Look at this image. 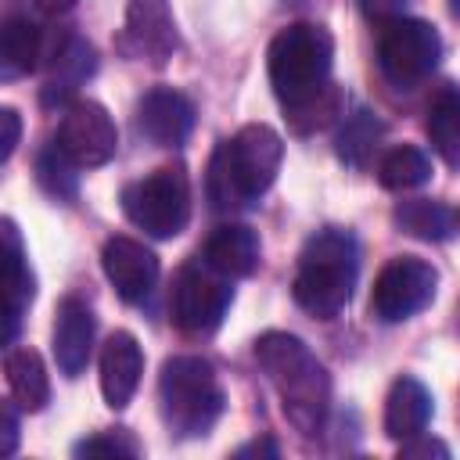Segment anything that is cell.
Masks as SVG:
<instances>
[{
  "mask_svg": "<svg viewBox=\"0 0 460 460\" xmlns=\"http://www.w3.org/2000/svg\"><path fill=\"white\" fill-rule=\"evenodd\" d=\"M255 363L280 395V410L298 435H316L331 410V374L298 334L266 331L255 338Z\"/></svg>",
  "mask_w": 460,
  "mask_h": 460,
  "instance_id": "6da1fadb",
  "label": "cell"
},
{
  "mask_svg": "<svg viewBox=\"0 0 460 460\" xmlns=\"http://www.w3.org/2000/svg\"><path fill=\"white\" fill-rule=\"evenodd\" d=\"M359 277V244L349 230L341 226H323L316 230L302 252H298V270L291 280V295L298 309H305L316 320H334L352 298Z\"/></svg>",
  "mask_w": 460,
  "mask_h": 460,
  "instance_id": "7a4b0ae2",
  "label": "cell"
},
{
  "mask_svg": "<svg viewBox=\"0 0 460 460\" xmlns=\"http://www.w3.org/2000/svg\"><path fill=\"white\" fill-rule=\"evenodd\" d=\"M158 402H162V420L172 435L198 438L212 431L226 395L208 359L172 356L162 363V374H158Z\"/></svg>",
  "mask_w": 460,
  "mask_h": 460,
  "instance_id": "3957f363",
  "label": "cell"
},
{
  "mask_svg": "<svg viewBox=\"0 0 460 460\" xmlns=\"http://www.w3.org/2000/svg\"><path fill=\"white\" fill-rule=\"evenodd\" d=\"M334 65V36L316 22H295L280 29L270 43L266 68L273 93L288 104H298L327 86Z\"/></svg>",
  "mask_w": 460,
  "mask_h": 460,
  "instance_id": "277c9868",
  "label": "cell"
},
{
  "mask_svg": "<svg viewBox=\"0 0 460 460\" xmlns=\"http://www.w3.org/2000/svg\"><path fill=\"white\" fill-rule=\"evenodd\" d=\"M122 212L144 234L169 241L190 223V180L180 162L158 165L151 176L129 183L122 190Z\"/></svg>",
  "mask_w": 460,
  "mask_h": 460,
  "instance_id": "5b68a950",
  "label": "cell"
},
{
  "mask_svg": "<svg viewBox=\"0 0 460 460\" xmlns=\"http://www.w3.org/2000/svg\"><path fill=\"white\" fill-rule=\"evenodd\" d=\"M230 302H234L230 277H223L208 262L198 259V262H187L176 270L172 295H169V313H172L176 331H183L190 338L212 334L223 323Z\"/></svg>",
  "mask_w": 460,
  "mask_h": 460,
  "instance_id": "8992f818",
  "label": "cell"
},
{
  "mask_svg": "<svg viewBox=\"0 0 460 460\" xmlns=\"http://www.w3.org/2000/svg\"><path fill=\"white\" fill-rule=\"evenodd\" d=\"M438 58H442V40L431 22L406 18V14L381 22L377 65L395 86H417L435 72Z\"/></svg>",
  "mask_w": 460,
  "mask_h": 460,
  "instance_id": "52a82bcc",
  "label": "cell"
},
{
  "mask_svg": "<svg viewBox=\"0 0 460 460\" xmlns=\"http://www.w3.org/2000/svg\"><path fill=\"white\" fill-rule=\"evenodd\" d=\"M219 155H223L230 183H234V190L244 205V201L262 198L273 187V180L280 172V162H284V140L273 126L248 122L226 144H219Z\"/></svg>",
  "mask_w": 460,
  "mask_h": 460,
  "instance_id": "ba28073f",
  "label": "cell"
},
{
  "mask_svg": "<svg viewBox=\"0 0 460 460\" xmlns=\"http://www.w3.org/2000/svg\"><path fill=\"white\" fill-rule=\"evenodd\" d=\"M438 291V270L428 259L417 255H395L381 266L374 291H370V313L381 323H402L424 305H431Z\"/></svg>",
  "mask_w": 460,
  "mask_h": 460,
  "instance_id": "9c48e42d",
  "label": "cell"
},
{
  "mask_svg": "<svg viewBox=\"0 0 460 460\" xmlns=\"http://www.w3.org/2000/svg\"><path fill=\"white\" fill-rule=\"evenodd\" d=\"M54 144L61 147V155L79 165V169H97L104 162L115 158V147H119V129L108 115L104 104L90 101V97H79L65 108L61 122H58V137Z\"/></svg>",
  "mask_w": 460,
  "mask_h": 460,
  "instance_id": "30bf717a",
  "label": "cell"
},
{
  "mask_svg": "<svg viewBox=\"0 0 460 460\" xmlns=\"http://www.w3.org/2000/svg\"><path fill=\"white\" fill-rule=\"evenodd\" d=\"M115 43L126 58L165 65L176 50V25L169 14V0H126V22Z\"/></svg>",
  "mask_w": 460,
  "mask_h": 460,
  "instance_id": "8fae6325",
  "label": "cell"
},
{
  "mask_svg": "<svg viewBox=\"0 0 460 460\" xmlns=\"http://www.w3.org/2000/svg\"><path fill=\"white\" fill-rule=\"evenodd\" d=\"M101 266L122 302H144L158 284V255L144 241L126 234H115L104 241Z\"/></svg>",
  "mask_w": 460,
  "mask_h": 460,
  "instance_id": "7c38bea8",
  "label": "cell"
},
{
  "mask_svg": "<svg viewBox=\"0 0 460 460\" xmlns=\"http://www.w3.org/2000/svg\"><path fill=\"white\" fill-rule=\"evenodd\" d=\"M137 129L158 147H180L194 129V104L172 86H155L137 104Z\"/></svg>",
  "mask_w": 460,
  "mask_h": 460,
  "instance_id": "4fadbf2b",
  "label": "cell"
},
{
  "mask_svg": "<svg viewBox=\"0 0 460 460\" xmlns=\"http://www.w3.org/2000/svg\"><path fill=\"white\" fill-rule=\"evenodd\" d=\"M93 334H97L93 309L75 295L61 298L54 313V363L65 377H79L86 370L93 352Z\"/></svg>",
  "mask_w": 460,
  "mask_h": 460,
  "instance_id": "5bb4252c",
  "label": "cell"
},
{
  "mask_svg": "<svg viewBox=\"0 0 460 460\" xmlns=\"http://www.w3.org/2000/svg\"><path fill=\"white\" fill-rule=\"evenodd\" d=\"M101 395L111 410H126L137 385H140V374H144V352H140V341L129 334V331H115L104 349H101Z\"/></svg>",
  "mask_w": 460,
  "mask_h": 460,
  "instance_id": "9a60e30c",
  "label": "cell"
},
{
  "mask_svg": "<svg viewBox=\"0 0 460 460\" xmlns=\"http://www.w3.org/2000/svg\"><path fill=\"white\" fill-rule=\"evenodd\" d=\"M205 262L212 270H219L223 277L237 280V277H252L259 270L262 259V241L248 223H223L208 234L205 241Z\"/></svg>",
  "mask_w": 460,
  "mask_h": 460,
  "instance_id": "2e32d148",
  "label": "cell"
},
{
  "mask_svg": "<svg viewBox=\"0 0 460 460\" xmlns=\"http://www.w3.org/2000/svg\"><path fill=\"white\" fill-rule=\"evenodd\" d=\"M4 338L14 341L18 334V320L22 313L29 309L32 295H36V277L25 262V252H22V237H18V226L14 219H4Z\"/></svg>",
  "mask_w": 460,
  "mask_h": 460,
  "instance_id": "e0dca14e",
  "label": "cell"
},
{
  "mask_svg": "<svg viewBox=\"0 0 460 460\" xmlns=\"http://www.w3.org/2000/svg\"><path fill=\"white\" fill-rule=\"evenodd\" d=\"M431 420V392L417 377H399L385 399V435L406 442L420 435Z\"/></svg>",
  "mask_w": 460,
  "mask_h": 460,
  "instance_id": "ac0fdd59",
  "label": "cell"
},
{
  "mask_svg": "<svg viewBox=\"0 0 460 460\" xmlns=\"http://www.w3.org/2000/svg\"><path fill=\"white\" fill-rule=\"evenodd\" d=\"M93 68H97V50L83 36H65L50 54V79L43 90V104L65 101L83 79L93 75Z\"/></svg>",
  "mask_w": 460,
  "mask_h": 460,
  "instance_id": "d6986e66",
  "label": "cell"
},
{
  "mask_svg": "<svg viewBox=\"0 0 460 460\" xmlns=\"http://www.w3.org/2000/svg\"><path fill=\"white\" fill-rule=\"evenodd\" d=\"M4 374H7V388L14 395V402L29 413L43 410L50 399V377L43 367V356L36 349H11L4 359Z\"/></svg>",
  "mask_w": 460,
  "mask_h": 460,
  "instance_id": "ffe728a7",
  "label": "cell"
},
{
  "mask_svg": "<svg viewBox=\"0 0 460 460\" xmlns=\"http://www.w3.org/2000/svg\"><path fill=\"white\" fill-rule=\"evenodd\" d=\"M428 137L438 158L460 169V86H442L428 104Z\"/></svg>",
  "mask_w": 460,
  "mask_h": 460,
  "instance_id": "44dd1931",
  "label": "cell"
},
{
  "mask_svg": "<svg viewBox=\"0 0 460 460\" xmlns=\"http://www.w3.org/2000/svg\"><path fill=\"white\" fill-rule=\"evenodd\" d=\"M43 58V32L29 18H7L0 32V65L4 79L29 75Z\"/></svg>",
  "mask_w": 460,
  "mask_h": 460,
  "instance_id": "7402d4cb",
  "label": "cell"
},
{
  "mask_svg": "<svg viewBox=\"0 0 460 460\" xmlns=\"http://www.w3.org/2000/svg\"><path fill=\"white\" fill-rule=\"evenodd\" d=\"M392 219H395V226L402 234L420 237V241H446L453 234V226H456V216L442 201H428V198L395 205Z\"/></svg>",
  "mask_w": 460,
  "mask_h": 460,
  "instance_id": "603a6c76",
  "label": "cell"
},
{
  "mask_svg": "<svg viewBox=\"0 0 460 460\" xmlns=\"http://www.w3.org/2000/svg\"><path fill=\"white\" fill-rule=\"evenodd\" d=\"M377 180L388 190H417L431 180V158L413 144H399L381 158Z\"/></svg>",
  "mask_w": 460,
  "mask_h": 460,
  "instance_id": "cb8c5ba5",
  "label": "cell"
},
{
  "mask_svg": "<svg viewBox=\"0 0 460 460\" xmlns=\"http://www.w3.org/2000/svg\"><path fill=\"white\" fill-rule=\"evenodd\" d=\"M381 133H385V126H381L367 108L352 111V115L341 122V129H338V158L349 162V165H356V169H367L370 155L377 151Z\"/></svg>",
  "mask_w": 460,
  "mask_h": 460,
  "instance_id": "d4e9b609",
  "label": "cell"
},
{
  "mask_svg": "<svg viewBox=\"0 0 460 460\" xmlns=\"http://www.w3.org/2000/svg\"><path fill=\"white\" fill-rule=\"evenodd\" d=\"M36 183L43 187V194L47 198H54V201H75V194H79V180H75V172H72V162L61 155V147L54 144V147H43L40 155H36Z\"/></svg>",
  "mask_w": 460,
  "mask_h": 460,
  "instance_id": "484cf974",
  "label": "cell"
},
{
  "mask_svg": "<svg viewBox=\"0 0 460 460\" xmlns=\"http://www.w3.org/2000/svg\"><path fill=\"white\" fill-rule=\"evenodd\" d=\"M334 115H341V90L334 83H327L320 93L298 101V104H288V122L295 133H313V129H323Z\"/></svg>",
  "mask_w": 460,
  "mask_h": 460,
  "instance_id": "4316f807",
  "label": "cell"
},
{
  "mask_svg": "<svg viewBox=\"0 0 460 460\" xmlns=\"http://www.w3.org/2000/svg\"><path fill=\"white\" fill-rule=\"evenodd\" d=\"M72 453L75 456H140V442L126 428H115V431H97L79 438Z\"/></svg>",
  "mask_w": 460,
  "mask_h": 460,
  "instance_id": "83f0119b",
  "label": "cell"
},
{
  "mask_svg": "<svg viewBox=\"0 0 460 460\" xmlns=\"http://www.w3.org/2000/svg\"><path fill=\"white\" fill-rule=\"evenodd\" d=\"M399 456H406V460H417V456H449V446L438 442V438H424V431H420V435H413V438L402 442Z\"/></svg>",
  "mask_w": 460,
  "mask_h": 460,
  "instance_id": "f1b7e54d",
  "label": "cell"
},
{
  "mask_svg": "<svg viewBox=\"0 0 460 460\" xmlns=\"http://www.w3.org/2000/svg\"><path fill=\"white\" fill-rule=\"evenodd\" d=\"M0 126H4V137H0V158L7 162L18 147V137H22V119L14 108H0Z\"/></svg>",
  "mask_w": 460,
  "mask_h": 460,
  "instance_id": "f546056e",
  "label": "cell"
},
{
  "mask_svg": "<svg viewBox=\"0 0 460 460\" xmlns=\"http://www.w3.org/2000/svg\"><path fill=\"white\" fill-rule=\"evenodd\" d=\"M18 446V413L14 402H4V456H11Z\"/></svg>",
  "mask_w": 460,
  "mask_h": 460,
  "instance_id": "4dcf8cb0",
  "label": "cell"
},
{
  "mask_svg": "<svg viewBox=\"0 0 460 460\" xmlns=\"http://www.w3.org/2000/svg\"><path fill=\"white\" fill-rule=\"evenodd\" d=\"M359 4H363V14L374 22H388L399 14V0H359Z\"/></svg>",
  "mask_w": 460,
  "mask_h": 460,
  "instance_id": "1f68e13d",
  "label": "cell"
},
{
  "mask_svg": "<svg viewBox=\"0 0 460 460\" xmlns=\"http://www.w3.org/2000/svg\"><path fill=\"white\" fill-rule=\"evenodd\" d=\"M234 456H277V442L273 438H255L234 449Z\"/></svg>",
  "mask_w": 460,
  "mask_h": 460,
  "instance_id": "d6a6232c",
  "label": "cell"
},
{
  "mask_svg": "<svg viewBox=\"0 0 460 460\" xmlns=\"http://www.w3.org/2000/svg\"><path fill=\"white\" fill-rule=\"evenodd\" d=\"M36 7H40L43 14L58 18V14H68V11L75 7V0H36Z\"/></svg>",
  "mask_w": 460,
  "mask_h": 460,
  "instance_id": "836d02e7",
  "label": "cell"
},
{
  "mask_svg": "<svg viewBox=\"0 0 460 460\" xmlns=\"http://www.w3.org/2000/svg\"><path fill=\"white\" fill-rule=\"evenodd\" d=\"M449 4H453V14L460 18V0H449Z\"/></svg>",
  "mask_w": 460,
  "mask_h": 460,
  "instance_id": "e575fe53",
  "label": "cell"
},
{
  "mask_svg": "<svg viewBox=\"0 0 460 460\" xmlns=\"http://www.w3.org/2000/svg\"><path fill=\"white\" fill-rule=\"evenodd\" d=\"M456 226H460V212H456Z\"/></svg>",
  "mask_w": 460,
  "mask_h": 460,
  "instance_id": "d590c367",
  "label": "cell"
}]
</instances>
